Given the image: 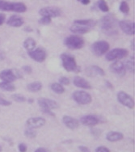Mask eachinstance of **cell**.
I'll return each instance as SVG.
<instances>
[{"label":"cell","instance_id":"60d3db41","mask_svg":"<svg viewBox=\"0 0 135 152\" xmlns=\"http://www.w3.org/2000/svg\"><path fill=\"white\" fill-rule=\"evenodd\" d=\"M5 19H6V15H4V14H2V13H0V25H2V24L4 23V21H5Z\"/></svg>","mask_w":135,"mask_h":152},{"label":"cell","instance_id":"d4e9b609","mask_svg":"<svg viewBox=\"0 0 135 152\" xmlns=\"http://www.w3.org/2000/svg\"><path fill=\"white\" fill-rule=\"evenodd\" d=\"M24 47L28 51H31V50H34L36 47L35 40L32 39V37L27 38L26 40L24 41Z\"/></svg>","mask_w":135,"mask_h":152},{"label":"cell","instance_id":"f1b7e54d","mask_svg":"<svg viewBox=\"0 0 135 152\" xmlns=\"http://www.w3.org/2000/svg\"><path fill=\"white\" fill-rule=\"evenodd\" d=\"M98 7L100 11H102L103 12H108L109 11V6L106 3L105 0H98Z\"/></svg>","mask_w":135,"mask_h":152},{"label":"cell","instance_id":"ee69618b","mask_svg":"<svg viewBox=\"0 0 135 152\" xmlns=\"http://www.w3.org/2000/svg\"><path fill=\"white\" fill-rule=\"evenodd\" d=\"M80 2H81V3L83 4V5H88V4H89L90 3V0H80Z\"/></svg>","mask_w":135,"mask_h":152},{"label":"cell","instance_id":"d6986e66","mask_svg":"<svg viewBox=\"0 0 135 152\" xmlns=\"http://www.w3.org/2000/svg\"><path fill=\"white\" fill-rule=\"evenodd\" d=\"M7 23L8 24L9 26L14 27V28H19V27H21L24 24V20H23V18L19 16V15H12L11 17L9 18Z\"/></svg>","mask_w":135,"mask_h":152},{"label":"cell","instance_id":"5bb4252c","mask_svg":"<svg viewBox=\"0 0 135 152\" xmlns=\"http://www.w3.org/2000/svg\"><path fill=\"white\" fill-rule=\"evenodd\" d=\"M110 71L112 73L116 74L119 76H124L126 73V69L125 66V64L123 62L120 61H116L112 62L110 66H109Z\"/></svg>","mask_w":135,"mask_h":152},{"label":"cell","instance_id":"3957f363","mask_svg":"<svg viewBox=\"0 0 135 152\" xmlns=\"http://www.w3.org/2000/svg\"><path fill=\"white\" fill-rule=\"evenodd\" d=\"M60 58L62 59V66L65 70L68 71V72H75V71H79V68L77 66L76 60L71 54L68 53H62L60 56Z\"/></svg>","mask_w":135,"mask_h":152},{"label":"cell","instance_id":"603a6c76","mask_svg":"<svg viewBox=\"0 0 135 152\" xmlns=\"http://www.w3.org/2000/svg\"><path fill=\"white\" fill-rule=\"evenodd\" d=\"M14 3L8 2L6 0H0V11L4 12H13Z\"/></svg>","mask_w":135,"mask_h":152},{"label":"cell","instance_id":"c3c4849f","mask_svg":"<svg viewBox=\"0 0 135 152\" xmlns=\"http://www.w3.org/2000/svg\"><path fill=\"white\" fill-rule=\"evenodd\" d=\"M0 151H1V146H0Z\"/></svg>","mask_w":135,"mask_h":152},{"label":"cell","instance_id":"4dcf8cb0","mask_svg":"<svg viewBox=\"0 0 135 152\" xmlns=\"http://www.w3.org/2000/svg\"><path fill=\"white\" fill-rule=\"evenodd\" d=\"M24 135L26 136L28 138H34L36 136V133L33 129H30V128H28L27 129H25L24 131Z\"/></svg>","mask_w":135,"mask_h":152},{"label":"cell","instance_id":"7dc6e473","mask_svg":"<svg viewBox=\"0 0 135 152\" xmlns=\"http://www.w3.org/2000/svg\"><path fill=\"white\" fill-rule=\"evenodd\" d=\"M28 102L30 103V104H32V103H33V99H28Z\"/></svg>","mask_w":135,"mask_h":152},{"label":"cell","instance_id":"52a82bcc","mask_svg":"<svg viewBox=\"0 0 135 152\" xmlns=\"http://www.w3.org/2000/svg\"><path fill=\"white\" fill-rule=\"evenodd\" d=\"M129 54L128 50L122 48H116L109 51L105 56L107 61H115V60H120V59L125 58Z\"/></svg>","mask_w":135,"mask_h":152},{"label":"cell","instance_id":"9a60e30c","mask_svg":"<svg viewBox=\"0 0 135 152\" xmlns=\"http://www.w3.org/2000/svg\"><path fill=\"white\" fill-rule=\"evenodd\" d=\"M80 122L85 126H96L98 124H100V120L96 116L89 114V115L82 116L80 118Z\"/></svg>","mask_w":135,"mask_h":152},{"label":"cell","instance_id":"277c9868","mask_svg":"<svg viewBox=\"0 0 135 152\" xmlns=\"http://www.w3.org/2000/svg\"><path fill=\"white\" fill-rule=\"evenodd\" d=\"M84 43L83 38L76 35L70 36L64 41L65 45L71 50H80L84 46Z\"/></svg>","mask_w":135,"mask_h":152},{"label":"cell","instance_id":"f6af8a7d","mask_svg":"<svg viewBox=\"0 0 135 152\" xmlns=\"http://www.w3.org/2000/svg\"><path fill=\"white\" fill-rule=\"evenodd\" d=\"M5 58V56H4V53L0 50V60H3V59Z\"/></svg>","mask_w":135,"mask_h":152},{"label":"cell","instance_id":"30bf717a","mask_svg":"<svg viewBox=\"0 0 135 152\" xmlns=\"http://www.w3.org/2000/svg\"><path fill=\"white\" fill-rule=\"evenodd\" d=\"M28 55L32 60L37 61V62H42L46 59L47 57V53L45 49L39 47L36 49L28 51Z\"/></svg>","mask_w":135,"mask_h":152},{"label":"cell","instance_id":"b9f144b4","mask_svg":"<svg viewBox=\"0 0 135 152\" xmlns=\"http://www.w3.org/2000/svg\"><path fill=\"white\" fill-rule=\"evenodd\" d=\"M34 152H49V151L45 148H43V147H39Z\"/></svg>","mask_w":135,"mask_h":152},{"label":"cell","instance_id":"1f68e13d","mask_svg":"<svg viewBox=\"0 0 135 152\" xmlns=\"http://www.w3.org/2000/svg\"><path fill=\"white\" fill-rule=\"evenodd\" d=\"M12 98L18 103H23L26 100V98L20 94H14L12 96Z\"/></svg>","mask_w":135,"mask_h":152},{"label":"cell","instance_id":"cb8c5ba5","mask_svg":"<svg viewBox=\"0 0 135 152\" xmlns=\"http://www.w3.org/2000/svg\"><path fill=\"white\" fill-rule=\"evenodd\" d=\"M27 89L31 92H38L42 89V83L39 81L32 82L27 85Z\"/></svg>","mask_w":135,"mask_h":152},{"label":"cell","instance_id":"ac0fdd59","mask_svg":"<svg viewBox=\"0 0 135 152\" xmlns=\"http://www.w3.org/2000/svg\"><path fill=\"white\" fill-rule=\"evenodd\" d=\"M124 135L122 133L117 131H110L106 134V139L110 142H116L118 141L122 140Z\"/></svg>","mask_w":135,"mask_h":152},{"label":"cell","instance_id":"8992f818","mask_svg":"<svg viewBox=\"0 0 135 152\" xmlns=\"http://www.w3.org/2000/svg\"><path fill=\"white\" fill-rule=\"evenodd\" d=\"M91 52L97 57L105 54L109 50V44L105 41H96L91 45Z\"/></svg>","mask_w":135,"mask_h":152},{"label":"cell","instance_id":"8fae6325","mask_svg":"<svg viewBox=\"0 0 135 152\" xmlns=\"http://www.w3.org/2000/svg\"><path fill=\"white\" fill-rule=\"evenodd\" d=\"M39 14L42 16H48L50 18L58 17L62 14L61 9H59L57 7H47L41 8L39 11Z\"/></svg>","mask_w":135,"mask_h":152},{"label":"cell","instance_id":"8d00e7d4","mask_svg":"<svg viewBox=\"0 0 135 152\" xmlns=\"http://www.w3.org/2000/svg\"><path fill=\"white\" fill-rule=\"evenodd\" d=\"M12 104L11 101H8L7 99H4L3 97H0V105L2 106H9Z\"/></svg>","mask_w":135,"mask_h":152},{"label":"cell","instance_id":"ab89813d","mask_svg":"<svg viewBox=\"0 0 135 152\" xmlns=\"http://www.w3.org/2000/svg\"><path fill=\"white\" fill-rule=\"evenodd\" d=\"M79 149H80L81 152H91L90 149L85 146H79Z\"/></svg>","mask_w":135,"mask_h":152},{"label":"cell","instance_id":"5b68a950","mask_svg":"<svg viewBox=\"0 0 135 152\" xmlns=\"http://www.w3.org/2000/svg\"><path fill=\"white\" fill-rule=\"evenodd\" d=\"M23 76L16 69H7L0 72V79L3 82L12 83L15 79H21Z\"/></svg>","mask_w":135,"mask_h":152},{"label":"cell","instance_id":"4fadbf2b","mask_svg":"<svg viewBox=\"0 0 135 152\" xmlns=\"http://www.w3.org/2000/svg\"><path fill=\"white\" fill-rule=\"evenodd\" d=\"M45 124V119L41 117H30L26 121V126L28 128L30 129H39Z\"/></svg>","mask_w":135,"mask_h":152},{"label":"cell","instance_id":"44dd1931","mask_svg":"<svg viewBox=\"0 0 135 152\" xmlns=\"http://www.w3.org/2000/svg\"><path fill=\"white\" fill-rule=\"evenodd\" d=\"M86 72L88 73V75L89 76H94V75L104 76V75H105L104 70L101 67H100V66H91L88 67L86 70Z\"/></svg>","mask_w":135,"mask_h":152},{"label":"cell","instance_id":"836d02e7","mask_svg":"<svg viewBox=\"0 0 135 152\" xmlns=\"http://www.w3.org/2000/svg\"><path fill=\"white\" fill-rule=\"evenodd\" d=\"M52 21V18L48 17V16H42V17L39 20V23L40 24H43V25H47L50 24Z\"/></svg>","mask_w":135,"mask_h":152},{"label":"cell","instance_id":"681fc988","mask_svg":"<svg viewBox=\"0 0 135 152\" xmlns=\"http://www.w3.org/2000/svg\"><path fill=\"white\" fill-rule=\"evenodd\" d=\"M78 1H80V0H78Z\"/></svg>","mask_w":135,"mask_h":152},{"label":"cell","instance_id":"7a4b0ae2","mask_svg":"<svg viewBox=\"0 0 135 152\" xmlns=\"http://www.w3.org/2000/svg\"><path fill=\"white\" fill-rule=\"evenodd\" d=\"M39 106L41 107V111L44 113L49 114L51 116H54L52 110L55 108H58V104L56 102L55 100H53L51 99H47V98H39L37 99Z\"/></svg>","mask_w":135,"mask_h":152},{"label":"cell","instance_id":"4316f807","mask_svg":"<svg viewBox=\"0 0 135 152\" xmlns=\"http://www.w3.org/2000/svg\"><path fill=\"white\" fill-rule=\"evenodd\" d=\"M50 88L53 91H54L57 94H62L65 92V88L62 84L59 83H53L50 85Z\"/></svg>","mask_w":135,"mask_h":152},{"label":"cell","instance_id":"6da1fadb","mask_svg":"<svg viewBox=\"0 0 135 152\" xmlns=\"http://www.w3.org/2000/svg\"><path fill=\"white\" fill-rule=\"evenodd\" d=\"M117 23V20L114 15L109 14V15L104 16L100 20V26L103 32H104L105 33H109L115 29Z\"/></svg>","mask_w":135,"mask_h":152},{"label":"cell","instance_id":"bcb514c9","mask_svg":"<svg viewBox=\"0 0 135 152\" xmlns=\"http://www.w3.org/2000/svg\"><path fill=\"white\" fill-rule=\"evenodd\" d=\"M134 40H133L132 41H131V47H132V50H134H134H135V47H134Z\"/></svg>","mask_w":135,"mask_h":152},{"label":"cell","instance_id":"e0dca14e","mask_svg":"<svg viewBox=\"0 0 135 152\" xmlns=\"http://www.w3.org/2000/svg\"><path fill=\"white\" fill-rule=\"evenodd\" d=\"M73 83L77 88H83V89H91V85L85 79H83L80 76H75L74 78Z\"/></svg>","mask_w":135,"mask_h":152},{"label":"cell","instance_id":"ffe728a7","mask_svg":"<svg viewBox=\"0 0 135 152\" xmlns=\"http://www.w3.org/2000/svg\"><path fill=\"white\" fill-rule=\"evenodd\" d=\"M90 29L91 28H89L88 27L82 26V25H80V24H76V23H74L73 25L70 28V30H71V32H73L74 34H80V35L85 34V33L89 32Z\"/></svg>","mask_w":135,"mask_h":152},{"label":"cell","instance_id":"f35d334b","mask_svg":"<svg viewBox=\"0 0 135 152\" xmlns=\"http://www.w3.org/2000/svg\"><path fill=\"white\" fill-rule=\"evenodd\" d=\"M22 70H24V72L26 74H31L32 72V67L30 66H22Z\"/></svg>","mask_w":135,"mask_h":152},{"label":"cell","instance_id":"9c48e42d","mask_svg":"<svg viewBox=\"0 0 135 152\" xmlns=\"http://www.w3.org/2000/svg\"><path fill=\"white\" fill-rule=\"evenodd\" d=\"M118 102L121 104L122 105L126 106L127 108H134V100L132 98L131 96H129V94L125 92V91H119L117 96Z\"/></svg>","mask_w":135,"mask_h":152},{"label":"cell","instance_id":"d590c367","mask_svg":"<svg viewBox=\"0 0 135 152\" xmlns=\"http://www.w3.org/2000/svg\"><path fill=\"white\" fill-rule=\"evenodd\" d=\"M18 150L20 152H27L28 151V146L24 142H21L18 145Z\"/></svg>","mask_w":135,"mask_h":152},{"label":"cell","instance_id":"d6a6232c","mask_svg":"<svg viewBox=\"0 0 135 152\" xmlns=\"http://www.w3.org/2000/svg\"><path fill=\"white\" fill-rule=\"evenodd\" d=\"M126 69L129 70V72L134 74V61H127L126 62Z\"/></svg>","mask_w":135,"mask_h":152},{"label":"cell","instance_id":"7bdbcfd3","mask_svg":"<svg viewBox=\"0 0 135 152\" xmlns=\"http://www.w3.org/2000/svg\"><path fill=\"white\" fill-rule=\"evenodd\" d=\"M105 84L106 86L109 88V89H113V86H112V84L111 83L109 82V81H106Z\"/></svg>","mask_w":135,"mask_h":152},{"label":"cell","instance_id":"7c38bea8","mask_svg":"<svg viewBox=\"0 0 135 152\" xmlns=\"http://www.w3.org/2000/svg\"><path fill=\"white\" fill-rule=\"evenodd\" d=\"M118 24L124 33L130 36H134L135 34V25L134 23L132 21L121 20L118 22Z\"/></svg>","mask_w":135,"mask_h":152},{"label":"cell","instance_id":"ba28073f","mask_svg":"<svg viewBox=\"0 0 135 152\" xmlns=\"http://www.w3.org/2000/svg\"><path fill=\"white\" fill-rule=\"evenodd\" d=\"M72 97L75 102L81 105L88 104L92 100V97L91 95L84 91H75L72 94Z\"/></svg>","mask_w":135,"mask_h":152},{"label":"cell","instance_id":"74e56055","mask_svg":"<svg viewBox=\"0 0 135 152\" xmlns=\"http://www.w3.org/2000/svg\"><path fill=\"white\" fill-rule=\"evenodd\" d=\"M96 152H111V151H110V150H109L108 147H106V146H100L96 147Z\"/></svg>","mask_w":135,"mask_h":152},{"label":"cell","instance_id":"e575fe53","mask_svg":"<svg viewBox=\"0 0 135 152\" xmlns=\"http://www.w3.org/2000/svg\"><path fill=\"white\" fill-rule=\"evenodd\" d=\"M59 83L62 84V86H66V85L70 84V79L66 78V77H61L59 79Z\"/></svg>","mask_w":135,"mask_h":152},{"label":"cell","instance_id":"2e32d148","mask_svg":"<svg viewBox=\"0 0 135 152\" xmlns=\"http://www.w3.org/2000/svg\"><path fill=\"white\" fill-rule=\"evenodd\" d=\"M62 122L70 129H75L80 126V121L70 116H64L62 117Z\"/></svg>","mask_w":135,"mask_h":152},{"label":"cell","instance_id":"83f0119b","mask_svg":"<svg viewBox=\"0 0 135 152\" xmlns=\"http://www.w3.org/2000/svg\"><path fill=\"white\" fill-rule=\"evenodd\" d=\"M27 11L26 5L20 2L14 3V7H13V12H17V13H24Z\"/></svg>","mask_w":135,"mask_h":152},{"label":"cell","instance_id":"7402d4cb","mask_svg":"<svg viewBox=\"0 0 135 152\" xmlns=\"http://www.w3.org/2000/svg\"><path fill=\"white\" fill-rule=\"evenodd\" d=\"M74 23L80 24V25H82V26L91 28H93L96 25L97 22L94 20H76L74 21Z\"/></svg>","mask_w":135,"mask_h":152},{"label":"cell","instance_id":"484cf974","mask_svg":"<svg viewBox=\"0 0 135 152\" xmlns=\"http://www.w3.org/2000/svg\"><path fill=\"white\" fill-rule=\"evenodd\" d=\"M0 89L6 91H15V86L12 83L8 82H0Z\"/></svg>","mask_w":135,"mask_h":152},{"label":"cell","instance_id":"f546056e","mask_svg":"<svg viewBox=\"0 0 135 152\" xmlns=\"http://www.w3.org/2000/svg\"><path fill=\"white\" fill-rule=\"evenodd\" d=\"M119 9H120V11L122 12L123 14H128L129 12V4H128L126 1H122V2L120 3Z\"/></svg>","mask_w":135,"mask_h":152}]
</instances>
